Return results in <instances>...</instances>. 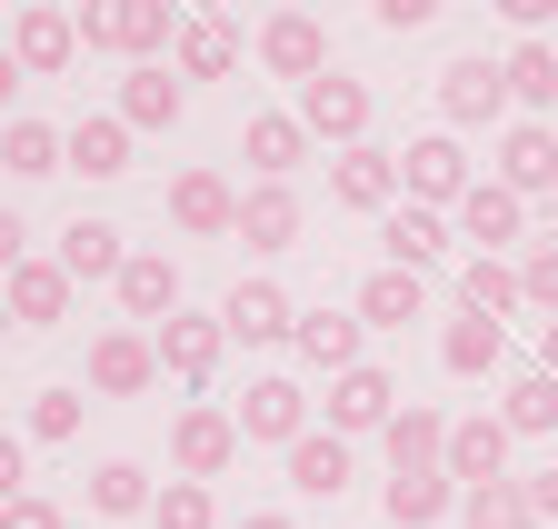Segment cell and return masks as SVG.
Here are the masks:
<instances>
[{
  "label": "cell",
  "mask_w": 558,
  "mask_h": 529,
  "mask_svg": "<svg viewBox=\"0 0 558 529\" xmlns=\"http://www.w3.org/2000/svg\"><path fill=\"white\" fill-rule=\"evenodd\" d=\"M529 500H538V519H558V470H538V480H529Z\"/></svg>",
  "instance_id": "47"
},
{
  "label": "cell",
  "mask_w": 558,
  "mask_h": 529,
  "mask_svg": "<svg viewBox=\"0 0 558 529\" xmlns=\"http://www.w3.org/2000/svg\"><path fill=\"white\" fill-rule=\"evenodd\" d=\"M418 310H429L418 270H369V280H360V320H369V329H409Z\"/></svg>",
  "instance_id": "31"
},
{
  "label": "cell",
  "mask_w": 558,
  "mask_h": 529,
  "mask_svg": "<svg viewBox=\"0 0 558 529\" xmlns=\"http://www.w3.org/2000/svg\"><path fill=\"white\" fill-rule=\"evenodd\" d=\"M70 290H81V280H70L60 260H21V270L0 280V300H11V320H21V329H50V320H70Z\"/></svg>",
  "instance_id": "12"
},
{
  "label": "cell",
  "mask_w": 558,
  "mask_h": 529,
  "mask_svg": "<svg viewBox=\"0 0 558 529\" xmlns=\"http://www.w3.org/2000/svg\"><path fill=\"white\" fill-rule=\"evenodd\" d=\"M0 170H11V180H50V170H70V141L50 120H11V130H0Z\"/></svg>",
  "instance_id": "26"
},
{
  "label": "cell",
  "mask_w": 558,
  "mask_h": 529,
  "mask_svg": "<svg viewBox=\"0 0 558 529\" xmlns=\"http://www.w3.org/2000/svg\"><path fill=\"white\" fill-rule=\"evenodd\" d=\"M290 490H300V500H339V490H349V440H339V430H310V440L290 449Z\"/></svg>",
  "instance_id": "23"
},
{
  "label": "cell",
  "mask_w": 558,
  "mask_h": 529,
  "mask_svg": "<svg viewBox=\"0 0 558 529\" xmlns=\"http://www.w3.org/2000/svg\"><path fill=\"white\" fill-rule=\"evenodd\" d=\"M499 420H509V440H548L558 430V380L548 370H519L509 400H499Z\"/></svg>",
  "instance_id": "32"
},
{
  "label": "cell",
  "mask_w": 558,
  "mask_h": 529,
  "mask_svg": "<svg viewBox=\"0 0 558 529\" xmlns=\"http://www.w3.org/2000/svg\"><path fill=\"white\" fill-rule=\"evenodd\" d=\"M170 459H180V480H220L230 459H240V420L230 410H180V430H170Z\"/></svg>",
  "instance_id": "7"
},
{
  "label": "cell",
  "mask_w": 558,
  "mask_h": 529,
  "mask_svg": "<svg viewBox=\"0 0 558 529\" xmlns=\"http://www.w3.org/2000/svg\"><path fill=\"white\" fill-rule=\"evenodd\" d=\"M31 71H21V60H11V40H0V120H11V91H21Z\"/></svg>",
  "instance_id": "46"
},
{
  "label": "cell",
  "mask_w": 558,
  "mask_h": 529,
  "mask_svg": "<svg viewBox=\"0 0 558 529\" xmlns=\"http://www.w3.org/2000/svg\"><path fill=\"white\" fill-rule=\"evenodd\" d=\"M259 60H269V71L279 81H329V31L310 21V11H279V21H259Z\"/></svg>",
  "instance_id": "4"
},
{
  "label": "cell",
  "mask_w": 558,
  "mask_h": 529,
  "mask_svg": "<svg viewBox=\"0 0 558 529\" xmlns=\"http://www.w3.org/2000/svg\"><path fill=\"white\" fill-rule=\"evenodd\" d=\"M439 110H449V130L499 120L509 110V71H499V60H449V71H439Z\"/></svg>",
  "instance_id": "9"
},
{
  "label": "cell",
  "mask_w": 558,
  "mask_h": 529,
  "mask_svg": "<svg viewBox=\"0 0 558 529\" xmlns=\"http://www.w3.org/2000/svg\"><path fill=\"white\" fill-rule=\"evenodd\" d=\"M0 329H11V300H0Z\"/></svg>",
  "instance_id": "50"
},
{
  "label": "cell",
  "mask_w": 558,
  "mask_h": 529,
  "mask_svg": "<svg viewBox=\"0 0 558 529\" xmlns=\"http://www.w3.org/2000/svg\"><path fill=\"white\" fill-rule=\"evenodd\" d=\"M81 430V389H40L31 400V440H70Z\"/></svg>",
  "instance_id": "40"
},
{
  "label": "cell",
  "mask_w": 558,
  "mask_h": 529,
  "mask_svg": "<svg viewBox=\"0 0 558 529\" xmlns=\"http://www.w3.org/2000/svg\"><path fill=\"white\" fill-rule=\"evenodd\" d=\"M538 370H548V380H558V320H548V329H538Z\"/></svg>",
  "instance_id": "49"
},
{
  "label": "cell",
  "mask_w": 558,
  "mask_h": 529,
  "mask_svg": "<svg viewBox=\"0 0 558 529\" xmlns=\"http://www.w3.org/2000/svg\"><path fill=\"white\" fill-rule=\"evenodd\" d=\"M150 380H160V340H140V329H100L90 340V389L100 400H140Z\"/></svg>",
  "instance_id": "6"
},
{
  "label": "cell",
  "mask_w": 558,
  "mask_h": 529,
  "mask_svg": "<svg viewBox=\"0 0 558 529\" xmlns=\"http://www.w3.org/2000/svg\"><path fill=\"white\" fill-rule=\"evenodd\" d=\"M459 310L509 329V310H529V290H519V270H509V260H469V270H459Z\"/></svg>",
  "instance_id": "29"
},
{
  "label": "cell",
  "mask_w": 558,
  "mask_h": 529,
  "mask_svg": "<svg viewBox=\"0 0 558 529\" xmlns=\"http://www.w3.org/2000/svg\"><path fill=\"white\" fill-rule=\"evenodd\" d=\"M90 509H100V519H140V509H160V490H150L140 459H110V470L90 480Z\"/></svg>",
  "instance_id": "36"
},
{
  "label": "cell",
  "mask_w": 558,
  "mask_h": 529,
  "mask_svg": "<svg viewBox=\"0 0 558 529\" xmlns=\"http://www.w3.org/2000/svg\"><path fill=\"white\" fill-rule=\"evenodd\" d=\"M180 11H170V0H90V11H81V40L90 50H180Z\"/></svg>",
  "instance_id": "1"
},
{
  "label": "cell",
  "mask_w": 558,
  "mask_h": 529,
  "mask_svg": "<svg viewBox=\"0 0 558 529\" xmlns=\"http://www.w3.org/2000/svg\"><path fill=\"white\" fill-rule=\"evenodd\" d=\"M240 440H279V449H300L310 440V400H300V380H250V400L230 410Z\"/></svg>",
  "instance_id": "8"
},
{
  "label": "cell",
  "mask_w": 558,
  "mask_h": 529,
  "mask_svg": "<svg viewBox=\"0 0 558 529\" xmlns=\"http://www.w3.org/2000/svg\"><path fill=\"white\" fill-rule=\"evenodd\" d=\"M300 130H310V141L360 151V141H369V91H360V81H339V71L310 81V91H300Z\"/></svg>",
  "instance_id": "5"
},
{
  "label": "cell",
  "mask_w": 558,
  "mask_h": 529,
  "mask_svg": "<svg viewBox=\"0 0 558 529\" xmlns=\"http://www.w3.org/2000/svg\"><path fill=\"white\" fill-rule=\"evenodd\" d=\"M300 151H310V130H300L290 110H259V120H250V170H259V180H290Z\"/></svg>",
  "instance_id": "33"
},
{
  "label": "cell",
  "mask_w": 558,
  "mask_h": 529,
  "mask_svg": "<svg viewBox=\"0 0 558 529\" xmlns=\"http://www.w3.org/2000/svg\"><path fill=\"white\" fill-rule=\"evenodd\" d=\"M379 240H389V270H429V260L449 250V220H439V211H418V201H399Z\"/></svg>",
  "instance_id": "28"
},
{
  "label": "cell",
  "mask_w": 558,
  "mask_h": 529,
  "mask_svg": "<svg viewBox=\"0 0 558 529\" xmlns=\"http://www.w3.org/2000/svg\"><path fill=\"white\" fill-rule=\"evenodd\" d=\"M21 490H31V449H21V440H11V430H0V509H11V500H21Z\"/></svg>",
  "instance_id": "42"
},
{
  "label": "cell",
  "mask_w": 558,
  "mask_h": 529,
  "mask_svg": "<svg viewBox=\"0 0 558 529\" xmlns=\"http://www.w3.org/2000/svg\"><path fill=\"white\" fill-rule=\"evenodd\" d=\"M439 0H379V31H429Z\"/></svg>",
  "instance_id": "44"
},
{
  "label": "cell",
  "mask_w": 558,
  "mask_h": 529,
  "mask_svg": "<svg viewBox=\"0 0 558 529\" xmlns=\"http://www.w3.org/2000/svg\"><path fill=\"white\" fill-rule=\"evenodd\" d=\"M449 480L459 490L509 480V420H449Z\"/></svg>",
  "instance_id": "17"
},
{
  "label": "cell",
  "mask_w": 558,
  "mask_h": 529,
  "mask_svg": "<svg viewBox=\"0 0 558 529\" xmlns=\"http://www.w3.org/2000/svg\"><path fill=\"white\" fill-rule=\"evenodd\" d=\"M70 170H81V180H120V170H130V120H120V110L81 120V130H70Z\"/></svg>",
  "instance_id": "27"
},
{
  "label": "cell",
  "mask_w": 558,
  "mask_h": 529,
  "mask_svg": "<svg viewBox=\"0 0 558 529\" xmlns=\"http://www.w3.org/2000/svg\"><path fill=\"white\" fill-rule=\"evenodd\" d=\"M399 420V380L389 370H349V380H329V430L349 440V430H389Z\"/></svg>",
  "instance_id": "15"
},
{
  "label": "cell",
  "mask_w": 558,
  "mask_h": 529,
  "mask_svg": "<svg viewBox=\"0 0 558 529\" xmlns=\"http://www.w3.org/2000/svg\"><path fill=\"white\" fill-rule=\"evenodd\" d=\"M399 180H409V201H418V211H439V201H469V190H478V180H469V151L449 141V130L409 141V151H399Z\"/></svg>",
  "instance_id": "2"
},
{
  "label": "cell",
  "mask_w": 558,
  "mask_h": 529,
  "mask_svg": "<svg viewBox=\"0 0 558 529\" xmlns=\"http://www.w3.org/2000/svg\"><path fill=\"white\" fill-rule=\"evenodd\" d=\"M240 240H250V250H290V240H300V201H290V180H259L250 201H240Z\"/></svg>",
  "instance_id": "25"
},
{
  "label": "cell",
  "mask_w": 558,
  "mask_h": 529,
  "mask_svg": "<svg viewBox=\"0 0 558 529\" xmlns=\"http://www.w3.org/2000/svg\"><path fill=\"white\" fill-rule=\"evenodd\" d=\"M459 500H469V490H459L449 470H399V480H389V519H399V529H429V519H449Z\"/></svg>",
  "instance_id": "24"
},
{
  "label": "cell",
  "mask_w": 558,
  "mask_h": 529,
  "mask_svg": "<svg viewBox=\"0 0 558 529\" xmlns=\"http://www.w3.org/2000/svg\"><path fill=\"white\" fill-rule=\"evenodd\" d=\"M120 120H130V130H170V120H180V71L140 60V71L120 81Z\"/></svg>",
  "instance_id": "30"
},
{
  "label": "cell",
  "mask_w": 558,
  "mask_h": 529,
  "mask_svg": "<svg viewBox=\"0 0 558 529\" xmlns=\"http://www.w3.org/2000/svg\"><path fill=\"white\" fill-rule=\"evenodd\" d=\"M459 519L469 529H538V500H529V480H488L459 500Z\"/></svg>",
  "instance_id": "35"
},
{
  "label": "cell",
  "mask_w": 558,
  "mask_h": 529,
  "mask_svg": "<svg viewBox=\"0 0 558 529\" xmlns=\"http://www.w3.org/2000/svg\"><path fill=\"white\" fill-rule=\"evenodd\" d=\"M21 260H31V230H21V211H0V280H11Z\"/></svg>",
  "instance_id": "45"
},
{
  "label": "cell",
  "mask_w": 558,
  "mask_h": 529,
  "mask_svg": "<svg viewBox=\"0 0 558 529\" xmlns=\"http://www.w3.org/2000/svg\"><path fill=\"white\" fill-rule=\"evenodd\" d=\"M240 529H300V519H290V509H250Z\"/></svg>",
  "instance_id": "48"
},
{
  "label": "cell",
  "mask_w": 558,
  "mask_h": 529,
  "mask_svg": "<svg viewBox=\"0 0 558 529\" xmlns=\"http://www.w3.org/2000/svg\"><path fill=\"white\" fill-rule=\"evenodd\" d=\"M70 50H81V11H21L11 21V60H21L31 81H60Z\"/></svg>",
  "instance_id": "10"
},
{
  "label": "cell",
  "mask_w": 558,
  "mask_h": 529,
  "mask_svg": "<svg viewBox=\"0 0 558 529\" xmlns=\"http://www.w3.org/2000/svg\"><path fill=\"white\" fill-rule=\"evenodd\" d=\"M499 350H509V329H499V320H469V310L449 320V340H439V360H449L459 380H488V370H499Z\"/></svg>",
  "instance_id": "34"
},
{
  "label": "cell",
  "mask_w": 558,
  "mask_h": 529,
  "mask_svg": "<svg viewBox=\"0 0 558 529\" xmlns=\"http://www.w3.org/2000/svg\"><path fill=\"white\" fill-rule=\"evenodd\" d=\"M499 71H509V100H529V110H548V100H558V50H548V40H519Z\"/></svg>",
  "instance_id": "38"
},
{
  "label": "cell",
  "mask_w": 558,
  "mask_h": 529,
  "mask_svg": "<svg viewBox=\"0 0 558 529\" xmlns=\"http://www.w3.org/2000/svg\"><path fill=\"white\" fill-rule=\"evenodd\" d=\"M499 190H519V201H558V130H548V120H509V141H499Z\"/></svg>",
  "instance_id": "3"
},
{
  "label": "cell",
  "mask_w": 558,
  "mask_h": 529,
  "mask_svg": "<svg viewBox=\"0 0 558 529\" xmlns=\"http://www.w3.org/2000/svg\"><path fill=\"white\" fill-rule=\"evenodd\" d=\"M519 290H529V300H538V310H548V320H558V240H548V250H529V260H519Z\"/></svg>",
  "instance_id": "41"
},
{
  "label": "cell",
  "mask_w": 558,
  "mask_h": 529,
  "mask_svg": "<svg viewBox=\"0 0 558 529\" xmlns=\"http://www.w3.org/2000/svg\"><path fill=\"white\" fill-rule=\"evenodd\" d=\"M0 529H60V509H50V500H40V490H21V500H11V509H0Z\"/></svg>",
  "instance_id": "43"
},
{
  "label": "cell",
  "mask_w": 558,
  "mask_h": 529,
  "mask_svg": "<svg viewBox=\"0 0 558 529\" xmlns=\"http://www.w3.org/2000/svg\"><path fill=\"white\" fill-rule=\"evenodd\" d=\"M379 440H389V480L399 470H449V420L439 410H399Z\"/></svg>",
  "instance_id": "21"
},
{
  "label": "cell",
  "mask_w": 558,
  "mask_h": 529,
  "mask_svg": "<svg viewBox=\"0 0 558 529\" xmlns=\"http://www.w3.org/2000/svg\"><path fill=\"white\" fill-rule=\"evenodd\" d=\"M230 60H240V31L230 21H190L180 31V81H220Z\"/></svg>",
  "instance_id": "37"
},
{
  "label": "cell",
  "mask_w": 558,
  "mask_h": 529,
  "mask_svg": "<svg viewBox=\"0 0 558 529\" xmlns=\"http://www.w3.org/2000/svg\"><path fill=\"white\" fill-rule=\"evenodd\" d=\"M329 190H339V201H349V211H389V201H399V190H409V180H399V160H389V151H369V141H360V151H339V170H329Z\"/></svg>",
  "instance_id": "19"
},
{
  "label": "cell",
  "mask_w": 558,
  "mask_h": 529,
  "mask_svg": "<svg viewBox=\"0 0 558 529\" xmlns=\"http://www.w3.org/2000/svg\"><path fill=\"white\" fill-rule=\"evenodd\" d=\"M60 270H70V280H120V270H130V250H120V230H110V220H90V211H81V220L60 230Z\"/></svg>",
  "instance_id": "20"
},
{
  "label": "cell",
  "mask_w": 558,
  "mask_h": 529,
  "mask_svg": "<svg viewBox=\"0 0 558 529\" xmlns=\"http://www.w3.org/2000/svg\"><path fill=\"white\" fill-rule=\"evenodd\" d=\"M150 519H160V529H209V490H199V480H170Z\"/></svg>",
  "instance_id": "39"
},
{
  "label": "cell",
  "mask_w": 558,
  "mask_h": 529,
  "mask_svg": "<svg viewBox=\"0 0 558 529\" xmlns=\"http://www.w3.org/2000/svg\"><path fill=\"white\" fill-rule=\"evenodd\" d=\"M220 329L230 340H300V310H290V290H269V280H240L230 300H220Z\"/></svg>",
  "instance_id": "11"
},
{
  "label": "cell",
  "mask_w": 558,
  "mask_h": 529,
  "mask_svg": "<svg viewBox=\"0 0 558 529\" xmlns=\"http://www.w3.org/2000/svg\"><path fill=\"white\" fill-rule=\"evenodd\" d=\"M170 220H180L190 240H220V230H240V201H230L220 170H180V180H170Z\"/></svg>",
  "instance_id": "13"
},
{
  "label": "cell",
  "mask_w": 558,
  "mask_h": 529,
  "mask_svg": "<svg viewBox=\"0 0 558 529\" xmlns=\"http://www.w3.org/2000/svg\"><path fill=\"white\" fill-rule=\"evenodd\" d=\"M459 230L478 240V260H499V250L529 230V201H519V190H499V180H478L469 201H459Z\"/></svg>",
  "instance_id": "18"
},
{
  "label": "cell",
  "mask_w": 558,
  "mask_h": 529,
  "mask_svg": "<svg viewBox=\"0 0 558 529\" xmlns=\"http://www.w3.org/2000/svg\"><path fill=\"white\" fill-rule=\"evenodd\" d=\"M360 329H369V320H339V310H310V320H300V360H310V370H329V380L369 370V360H360Z\"/></svg>",
  "instance_id": "22"
},
{
  "label": "cell",
  "mask_w": 558,
  "mask_h": 529,
  "mask_svg": "<svg viewBox=\"0 0 558 529\" xmlns=\"http://www.w3.org/2000/svg\"><path fill=\"white\" fill-rule=\"evenodd\" d=\"M130 320H180V260L170 250H130V270L110 280Z\"/></svg>",
  "instance_id": "16"
},
{
  "label": "cell",
  "mask_w": 558,
  "mask_h": 529,
  "mask_svg": "<svg viewBox=\"0 0 558 529\" xmlns=\"http://www.w3.org/2000/svg\"><path fill=\"white\" fill-rule=\"evenodd\" d=\"M150 340H160V370L199 389L209 370H220V350H230V329H220V320H190V310H180V320H160V329H150Z\"/></svg>",
  "instance_id": "14"
},
{
  "label": "cell",
  "mask_w": 558,
  "mask_h": 529,
  "mask_svg": "<svg viewBox=\"0 0 558 529\" xmlns=\"http://www.w3.org/2000/svg\"><path fill=\"white\" fill-rule=\"evenodd\" d=\"M548 220H558V201H548Z\"/></svg>",
  "instance_id": "51"
}]
</instances>
